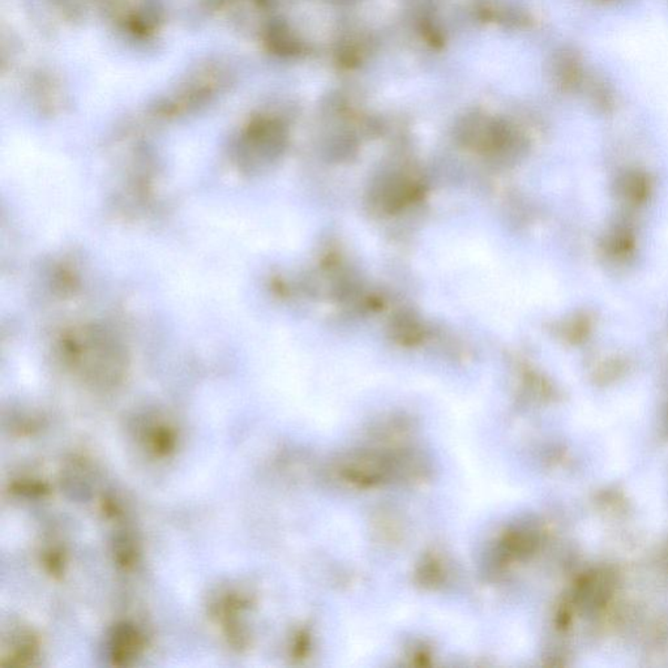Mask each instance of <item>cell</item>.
Segmentation results:
<instances>
[{"instance_id": "6da1fadb", "label": "cell", "mask_w": 668, "mask_h": 668, "mask_svg": "<svg viewBox=\"0 0 668 668\" xmlns=\"http://www.w3.org/2000/svg\"><path fill=\"white\" fill-rule=\"evenodd\" d=\"M366 56V42L358 37L346 38L339 44L337 59L346 68H354L360 65Z\"/></svg>"}, {"instance_id": "7a4b0ae2", "label": "cell", "mask_w": 668, "mask_h": 668, "mask_svg": "<svg viewBox=\"0 0 668 668\" xmlns=\"http://www.w3.org/2000/svg\"><path fill=\"white\" fill-rule=\"evenodd\" d=\"M396 329L400 332L401 341L414 342L420 336V329H418L417 324L413 320L402 319L396 324Z\"/></svg>"}]
</instances>
